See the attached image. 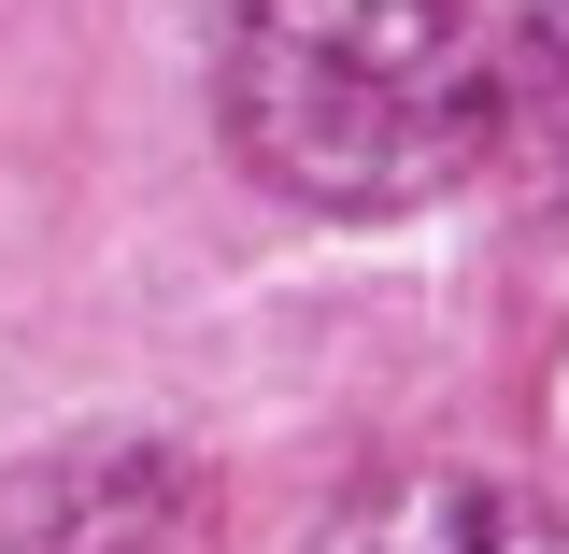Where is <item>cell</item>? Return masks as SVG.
Segmentation results:
<instances>
[{"label":"cell","mask_w":569,"mask_h":554,"mask_svg":"<svg viewBox=\"0 0 569 554\" xmlns=\"http://www.w3.org/2000/svg\"><path fill=\"white\" fill-rule=\"evenodd\" d=\"M213 114L299 213H413L485 171V0H228Z\"/></svg>","instance_id":"6da1fadb"},{"label":"cell","mask_w":569,"mask_h":554,"mask_svg":"<svg viewBox=\"0 0 569 554\" xmlns=\"http://www.w3.org/2000/svg\"><path fill=\"white\" fill-rule=\"evenodd\" d=\"M299 554H569V512H541L527 484H485V470H399V484L342 497Z\"/></svg>","instance_id":"7a4b0ae2"},{"label":"cell","mask_w":569,"mask_h":554,"mask_svg":"<svg viewBox=\"0 0 569 554\" xmlns=\"http://www.w3.org/2000/svg\"><path fill=\"white\" fill-rule=\"evenodd\" d=\"M171 541H186V484L157 455H129V441L58 455L14 497V554H171Z\"/></svg>","instance_id":"3957f363"},{"label":"cell","mask_w":569,"mask_h":554,"mask_svg":"<svg viewBox=\"0 0 569 554\" xmlns=\"http://www.w3.org/2000/svg\"><path fill=\"white\" fill-rule=\"evenodd\" d=\"M485 157L569 228V0H527L485 29Z\"/></svg>","instance_id":"277c9868"}]
</instances>
